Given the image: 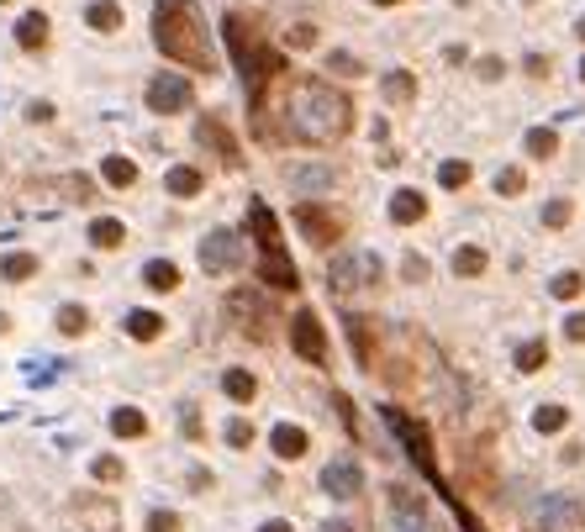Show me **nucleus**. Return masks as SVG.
Wrapping results in <instances>:
<instances>
[{"label": "nucleus", "instance_id": "0eeeda50", "mask_svg": "<svg viewBox=\"0 0 585 532\" xmlns=\"http://www.w3.org/2000/svg\"><path fill=\"white\" fill-rule=\"evenodd\" d=\"M243 258H248V248H243L237 233H227V227L206 233V242H201V269H206V274H233V269H243Z\"/></svg>", "mask_w": 585, "mask_h": 532}, {"label": "nucleus", "instance_id": "49530a36", "mask_svg": "<svg viewBox=\"0 0 585 532\" xmlns=\"http://www.w3.org/2000/svg\"><path fill=\"white\" fill-rule=\"evenodd\" d=\"M449 506H454V517H459V528H465V532H485V528H480V522H474V517H469V506H465V501H459V495H454Z\"/></svg>", "mask_w": 585, "mask_h": 532}, {"label": "nucleus", "instance_id": "4c0bfd02", "mask_svg": "<svg viewBox=\"0 0 585 532\" xmlns=\"http://www.w3.org/2000/svg\"><path fill=\"white\" fill-rule=\"evenodd\" d=\"M570 217H575V206H570V201H548V211H543V222H548V227H570Z\"/></svg>", "mask_w": 585, "mask_h": 532}, {"label": "nucleus", "instance_id": "1a4fd4ad", "mask_svg": "<svg viewBox=\"0 0 585 532\" xmlns=\"http://www.w3.org/2000/svg\"><path fill=\"white\" fill-rule=\"evenodd\" d=\"M295 227L306 233L311 248H333V242L343 237V222H338L327 206H317V201H301V206H295Z\"/></svg>", "mask_w": 585, "mask_h": 532}, {"label": "nucleus", "instance_id": "5fc2aeb1", "mask_svg": "<svg viewBox=\"0 0 585 532\" xmlns=\"http://www.w3.org/2000/svg\"><path fill=\"white\" fill-rule=\"evenodd\" d=\"M259 532H291V522H264Z\"/></svg>", "mask_w": 585, "mask_h": 532}, {"label": "nucleus", "instance_id": "4468645a", "mask_svg": "<svg viewBox=\"0 0 585 532\" xmlns=\"http://www.w3.org/2000/svg\"><path fill=\"white\" fill-rule=\"evenodd\" d=\"M195 137H201L206 148H217V153H222V164H233V169L243 164V153H237V137H233V132H227L217 117H201V121H195Z\"/></svg>", "mask_w": 585, "mask_h": 532}, {"label": "nucleus", "instance_id": "09e8293b", "mask_svg": "<svg viewBox=\"0 0 585 532\" xmlns=\"http://www.w3.org/2000/svg\"><path fill=\"white\" fill-rule=\"evenodd\" d=\"M474 69H480V79H501V74H507V63L501 59H480Z\"/></svg>", "mask_w": 585, "mask_h": 532}, {"label": "nucleus", "instance_id": "20e7f679", "mask_svg": "<svg viewBox=\"0 0 585 532\" xmlns=\"http://www.w3.org/2000/svg\"><path fill=\"white\" fill-rule=\"evenodd\" d=\"M385 422H391V432L407 443V454H411V464L427 474L433 485H438V495H449L454 501V490H449V479L438 474V464H433V438H427V427L422 422H411V412H401V406H385Z\"/></svg>", "mask_w": 585, "mask_h": 532}, {"label": "nucleus", "instance_id": "603ef678", "mask_svg": "<svg viewBox=\"0 0 585 532\" xmlns=\"http://www.w3.org/2000/svg\"><path fill=\"white\" fill-rule=\"evenodd\" d=\"M27 117H32V121H54V106H48V101H32V111H27Z\"/></svg>", "mask_w": 585, "mask_h": 532}, {"label": "nucleus", "instance_id": "bf43d9fd", "mask_svg": "<svg viewBox=\"0 0 585 532\" xmlns=\"http://www.w3.org/2000/svg\"><path fill=\"white\" fill-rule=\"evenodd\" d=\"M581 74H585V63H581Z\"/></svg>", "mask_w": 585, "mask_h": 532}, {"label": "nucleus", "instance_id": "9b49d317", "mask_svg": "<svg viewBox=\"0 0 585 532\" xmlns=\"http://www.w3.org/2000/svg\"><path fill=\"white\" fill-rule=\"evenodd\" d=\"M195 101V90H190V79L185 74H159L153 85H148V106L159 111V117H175Z\"/></svg>", "mask_w": 585, "mask_h": 532}, {"label": "nucleus", "instance_id": "f03ea898", "mask_svg": "<svg viewBox=\"0 0 585 532\" xmlns=\"http://www.w3.org/2000/svg\"><path fill=\"white\" fill-rule=\"evenodd\" d=\"M153 43L164 59L185 63L195 74H211L217 53H211V37H206V16L195 0H159L153 5Z\"/></svg>", "mask_w": 585, "mask_h": 532}, {"label": "nucleus", "instance_id": "79ce46f5", "mask_svg": "<svg viewBox=\"0 0 585 532\" xmlns=\"http://www.w3.org/2000/svg\"><path fill=\"white\" fill-rule=\"evenodd\" d=\"M327 69H333V74H364V63L353 59V53H333V59H327Z\"/></svg>", "mask_w": 585, "mask_h": 532}, {"label": "nucleus", "instance_id": "3c124183", "mask_svg": "<svg viewBox=\"0 0 585 532\" xmlns=\"http://www.w3.org/2000/svg\"><path fill=\"white\" fill-rule=\"evenodd\" d=\"M179 427H185V438H201V416H195V412L179 416Z\"/></svg>", "mask_w": 585, "mask_h": 532}, {"label": "nucleus", "instance_id": "6e6552de", "mask_svg": "<svg viewBox=\"0 0 585 532\" xmlns=\"http://www.w3.org/2000/svg\"><path fill=\"white\" fill-rule=\"evenodd\" d=\"M227 316H233L248 338H259V343H264V338H269V327H275L269 300L259 296V291H233V296H227Z\"/></svg>", "mask_w": 585, "mask_h": 532}, {"label": "nucleus", "instance_id": "4be33fe9", "mask_svg": "<svg viewBox=\"0 0 585 532\" xmlns=\"http://www.w3.org/2000/svg\"><path fill=\"white\" fill-rule=\"evenodd\" d=\"M143 285L164 296V291H175V285H179V269H175V264H169V258H153V264L143 269Z\"/></svg>", "mask_w": 585, "mask_h": 532}, {"label": "nucleus", "instance_id": "cd10ccee", "mask_svg": "<svg viewBox=\"0 0 585 532\" xmlns=\"http://www.w3.org/2000/svg\"><path fill=\"white\" fill-rule=\"evenodd\" d=\"M411 95H416V79H411L407 69H391V74H385V101L401 106V101H411Z\"/></svg>", "mask_w": 585, "mask_h": 532}, {"label": "nucleus", "instance_id": "2f4dec72", "mask_svg": "<svg viewBox=\"0 0 585 532\" xmlns=\"http://www.w3.org/2000/svg\"><path fill=\"white\" fill-rule=\"evenodd\" d=\"M543 364H548V343H543V338H532V343H523V348H517V369H523V374L543 369Z\"/></svg>", "mask_w": 585, "mask_h": 532}, {"label": "nucleus", "instance_id": "5701e85b", "mask_svg": "<svg viewBox=\"0 0 585 532\" xmlns=\"http://www.w3.org/2000/svg\"><path fill=\"white\" fill-rule=\"evenodd\" d=\"M90 242H95V248H121V242H127V227H121L117 217H95V222H90Z\"/></svg>", "mask_w": 585, "mask_h": 532}, {"label": "nucleus", "instance_id": "8fccbe9b", "mask_svg": "<svg viewBox=\"0 0 585 532\" xmlns=\"http://www.w3.org/2000/svg\"><path fill=\"white\" fill-rule=\"evenodd\" d=\"M338 412H343V427H349V432H358V416H353V401H349V396H338Z\"/></svg>", "mask_w": 585, "mask_h": 532}, {"label": "nucleus", "instance_id": "aec40b11", "mask_svg": "<svg viewBox=\"0 0 585 532\" xmlns=\"http://www.w3.org/2000/svg\"><path fill=\"white\" fill-rule=\"evenodd\" d=\"M222 390H227V396H233L237 406H248V401H253V396H259V380H253V374H248V369H227V374H222Z\"/></svg>", "mask_w": 585, "mask_h": 532}, {"label": "nucleus", "instance_id": "ea45409f", "mask_svg": "<svg viewBox=\"0 0 585 532\" xmlns=\"http://www.w3.org/2000/svg\"><path fill=\"white\" fill-rule=\"evenodd\" d=\"M523 184H527L523 169H501V175H496V190H501V195H523Z\"/></svg>", "mask_w": 585, "mask_h": 532}, {"label": "nucleus", "instance_id": "37998d69", "mask_svg": "<svg viewBox=\"0 0 585 532\" xmlns=\"http://www.w3.org/2000/svg\"><path fill=\"white\" fill-rule=\"evenodd\" d=\"M90 474H95V479H121V459L106 454V459H95V464H90Z\"/></svg>", "mask_w": 585, "mask_h": 532}, {"label": "nucleus", "instance_id": "c03bdc74", "mask_svg": "<svg viewBox=\"0 0 585 532\" xmlns=\"http://www.w3.org/2000/svg\"><path fill=\"white\" fill-rule=\"evenodd\" d=\"M285 43H291V48H311V43H317V27H311V21H301V27H291V37H285Z\"/></svg>", "mask_w": 585, "mask_h": 532}, {"label": "nucleus", "instance_id": "72a5a7b5", "mask_svg": "<svg viewBox=\"0 0 585 532\" xmlns=\"http://www.w3.org/2000/svg\"><path fill=\"white\" fill-rule=\"evenodd\" d=\"M0 274H5V280H32V274H37V258H32V253H11V258L0 264Z\"/></svg>", "mask_w": 585, "mask_h": 532}, {"label": "nucleus", "instance_id": "4d7b16f0", "mask_svg": "<svg viewBox=\"0 0 585 532\" xmlns=\"http://www.w3.org/2000/svg\"><path fill=\"white\" fill-rule=\"evenodd\" d=\"M575 32H581V43H585V16H581V27H575Z\"/></svg>", "mask_w": 585, "mask_h": 532}, {"label": "nucleus", "instance_id": "13d9d810", "mask_svg": "<svg viewBox=\"0 0 585 532\" xmlns=\"http://www.w3.org/2000/svg\"><path fill=\"white\" fill-rule=\"evenodd\" d=\"M375 5H401V0H375Z\"/></svg>", "mask_w": 585, "mask_h": 532}, {"label": "nucleus", "instance_id": "412c9836", "mask_svg": "<svg viewBox=\"0 0 585 532\" xmlns=\"http://www.w3.org/2000/svg\"><path fill=\"white\" fill-rule=\"evenodd\" d=\"M201 184H206V179H201V169H190V164H175V169L164 175V190H169V195H201Z\"/></svg>", "mask_w": 585, "mask_h": 532}, {"label": "nucleus", "instance_id": "ddd939ff", "mask_svg": "<svg viewBox=\"0 0 585 532\" xmlns=\"http://www.w3.org/2000/svg\"><path fill=\"white\" fill-rule=\"evenodd\" d=\"M248 233H253V242H259V258L285 253V242H280V222H275V211H269L264 201H248Z\"/></svg>", "mask_w": 585, "mask_h": 532}, {"label": "nucleus", "instance_id": "9d476101", "mask_svg": "<svg viewBox=\"0 0 585 532\" xmlns=\"http://www.w3.org/2000/svg\"><path fill=\"white\" fill-rule=\"evenodd\" d=\"M291 348L306 358V364H327V332H322L317 311H295V322H291Z\"/></svg>", "mask_w": 585, "mask_h": 532}, {"label": "nucleus", "instance_id": "58836bf2", "mask_svg": "<svg viewBox=\"0 0 585 532\" xmlns=\"http://www.w3.org/2000/svg\"><path fill=\"white\" fill-rule=\"evenodd\" d=\"M227 443H233V448H248V443H253V422L233 416V422H227Z\"/></svg>", "mask_w": 585, "mask_h": 532}, {"label": "nucleus", "instance_id": "f8f14e48", "mask_svg": "<svg viewBox=\"0 0 585 532\" xmlns=\"http://www.w3.org/2000/svg\"><path fill=\"white\" fill-rule=\"evenodd\" d=\"M322 490H327L333 501L364 495V470H358V459H333V464L322 470Z\"/></svg>", "mask_w": 585, "mask_h": 532}, {"label": "nucleus", "instance_id": "dca6fc26", "mask_svg": "<svg viewBox=\"0 0 585 532\" xmlns=\"http://www.w3.org/2000/svg\"><path fill=\"white\" fill-rule=\"evenodd\" d=\"M269 448H275V454L291 464V459H301V454L311 448V438H306V427H291V422H280V427L269 432Z\"/></svg>", "mask_w": 585, "mask_h": 532}, {"label": "nucleus", "instance_id": "f3484780", "mask_svg": "<svg viewBox=\"0 0 585 532\" xmlns=\"http://www.w3.org/2000/svg\"><path fill=\"white\" fill-rule=\"evenodd\" d=\"M79 522H85L90 532H117L121 528V517H117L111 501H79Z\"/></svg>", "mask_w": 585, "mask_h": 532}, {"label": "nucleus", "instance_id": "7c9ffc66", "mask_svg": "<svg viewBox=\"0 0 585 532\" xmlns=\"http://www.w3.org/2000/svg\"><path fill=\"white\" fill-rule=\"evenodd\" d=\"M101 175H106V184L127 190V184L137 179V164H132V159H106V164H101Z\"/></svg>", "mask_w": 585, "mask_h": 532}, {"label": "nucleus", "instance_id": "c9c22d12", "mask_svg": "<svg viewBox=\"0 0 585 532\" xmlns=\"http://www.w3.org/2000/svg\"><path fill=\"white\" fill-rule=\"evenodd\" d=\"M548 291H554L559 300H575V296L585 291V280L575 274V269H564V274H554V285H548Z\"/></svg>", "mask_w": 585, "mask_h": 532}, {"label": "nucleus", "instance_id": "b1692460", "mask_svg": "<svg viewBox=\"0 0 585 532\" xmlns=\"http://www.w3.org/2000/svg\"><path fill=\"white\" fill-rule=\"evenodd\" d=\"M111 432H117V438H143V432H148V416L137 412V406H117V412H111Z\"/></svg>", "mask_w": 585, "mask_h": 532}, {"label": "nucleus", "instance_id": "423d86ee", "mask_svg": "<svg viewBox=\"0 0 585 532\" xmlns=\"http://www.w3.org/2000/svg\"><path fill=\"white\" fill-rule=\"evenodd\" d=\"M585 528V506L575 495H543L527 512V532H581Z\"/></svg>", "mask_w": 585, "mask_h": 532}, {"label": "nucleus", "instance_id": "a19ab883", "mask_svg": "<svg viewBox=\"0 0 585 532\" xmlns=\"http://www.w3.org/2000/svg\"><path fill=\"white\" fill-rule=\"evenodd\" d=\"M401 274H407L411 285H427V274H433V269H427V258H416V253H411L407 264H401Z\"/></svg>", "mask_w": 585, "mask_h": 532}, {"label": "nucleus", "instance_id": "f257e3e1", "mask_svg": "<svg viewBox=\"0 0 585 532\" xmlns=\"http://www.w3.org/2000/svg\"><path fill=\"white\" fill-rule=\"evenodd\" d=\"M285 117H291V137L311 143V148H333L343 143L353 127V106L349 95L327 79H295L291 85V101H285Z\"/></svg>", "mask_w": 585, "mask_h": 532}, {"label": "nucleus", "instance_id": "a18cd8bd", "mask_svg": "<svg viewBox=\"0 0 585 532\" xmlns=\"http://www.w3.org/2000/svg\"><path fill=\"white\" fill-rule=\"evenodd\" d=\"M148 532H179V517L175 512H153V517H148Z\"/></svg>", "mask_w": 585, "mask_h": 532}, {"label": "nucleus", "instance_id": "2eb2a0df", "mask_svg": "<svg viewBox=\"0 0 585 532\" xmlns=\"http://www.w3.org/2000/svg\"><path fill=\"white\" fill-rule=\"evenodd\" d=\"M422 217H427V195H422V190H396V195H391V222H396V227H411V222H422Z\"/></svg>", "mask_w": 585, "mask_h": 532}, {"label": "nucleus", "instance_id": "393cba45", "mask_svg": "<svg viewBox=\"0 0 585 532\" xmlns=\"http://www.w3.org/2000/svg\"><path fill=\"white\" fill-rule=\"evenodd\" d=\"M127 332H132L137 343H153V338L164 332V316H159V311H132V316H127Z\"/></svg>", "mask_w": 585, "mask_h": 532}, {"label": "nucleus", "instance_id": "de8ad7c7", "mask_svg": "<svg viewBox=\"0 0 585 532\" xmlns=\"http://www.w3.org/2000/svg\"><path fill=\"white\" fill-rule=\"evenodd\" d=\"M564 338H570V343H585V311H575V316L564 322Z\"/></svg>", "mask_w": 585, "mask_h": 532}, {"label": "nucleus", "instance_id": "39448f33", "mask_svg": "<svg viewBox=\"0 0 585 532\" xmlns=\"http://www.w3.org/2000/svg\"><path fill=\"white\" fill-rule=\"evenodd\" d=\"M327 285H333L338 296H353V291H375V285H380V258H375V253H364V248H353V253H338V258L327 264Z\"/></svg>", "mask_w": 585, "mask_h": 532}, {"label": "nucleus", "instance_id": "f704fd0d", "mask_svg": "<svg viewBox=\"0 0 585 532\" xmlns=\"http://www.w3.org/2000/svg\"><path fill=\"white\" fill-rule=\"evenodd\" d=\"M564 422H570L564 406H538V412H532V427H538V432H559Z\"/></svg>", "mask_w": 585, "mask_h": 532}, {"label": "nucleus", "instance_id": "473e14b6", "mask_svg": "<svg viewBox=\"0 0 585 532\" xmlns=\"http://www.w3.org/2000/svg\"><path fill=\"white\" fill-rule=\"evenodd\" d=\"M527 153H532V159H554V153H559V137H554L548 127H532V132H527Z\"/></svg>", "mask_w": 585, "mask_h": 532}, {"label": "nucleus", "instance_id": "7ed1b4c3", "mask_svg": "<svg viewBox=\"0 0 585 532\" xmlns=\"http://www.w3.org/2000/svg\"><path fill=\"white\" fill-rule=\"evenodd\" d=\"M222 32H227V48H233L237 69H243V85H248V101H253V111H264V85L285 74V59H280V53H269V48L259 43L253 21H248V16H237V11L222 21Z\"/></svg>", "mask_w": 585, "mask_h": 532}, {"label": "nucleus", "instance_id": "c85d7f7f", "mask_svg": "<svg viewBox=\"0 0 585 532\" xmlns=\"http://www.w3.org/2000/svg\"><path fill=\"white\" fill-rule=\"evenodd\" d=\"M454 274L480 280V274H485V248H459V253H454Z\"/></svg>", "mask_w": 585, "mask_h": 532}, {"label": "nucleus", "instance_id": "6e6d98bb", "mask_svg": "<svg viewBox=\"0 0 585 532\" xmlns=\"http://www.w3.org/2000/svg\"><path fill=\"white\" fill-rule=\"evenodd\" d=\"M5 327H11V316H5V311H0V332H5Z\"/></svg>", "mask_w": 585, "mask_h": 532}, {"label": "nucleus", "instance_id": "6ab92c4d", "mask_svg": "<svg viewBox=\"0 0 585 532\" xmlns=\"http://www.w3.org/2000/svg\"><path fill=\"white\" fill-rule=\"evenodd\" d=\"M391 506H396V517H401V528H407V532L422 528V501L411 495L407 485H396V490H391Z\"/></svg>", "mask_w": 585, "mask_h": 532}, {"label": "nucleus", "instance_id": "c756f323", "mask_svg": "<svg viewBox=\"0 0 585 532\" xmlns=\"http://www.w3.org/2000/svg\"><path fill=\"white\" fill-rule=\"evenodd\" d=\"M85 327H90V311H85V306H59V332L63 338H79Z\"/></svg>", "mask_w": 585, "mask_h": 532}, {"label": "nucleus", "instance_id": "a211bd4d", "mask_svg": "<svg viewBox=\"0 0 585 532\" xmlns=\"http://www.w3.org/2000/svg\"><path fill=\"white\" fill-rule=\"evenodd\" d=\"M16 43H21V48H43V43H48V16H43V11H27V16L16 21Z\"/></svg>", "mask_w": 585, "mask_h": 532}, {"label": "nucleus", "instance_id": "bb28decb", "mask_svg": "<svg viewBox=\"0 0 585 532\" xmlns=\"http://www.w3.org/2000/svg\"><path fill=\"white\" fill-rule=\"evenodd\" d=\"M349 343H353V354H358V364L369 369V364H375V348H369V322H364V316H349Z\"/></svg>", "mask_w": 585, "mask_h": 532}, {"label": "nucleus", "instance_id": "a878e982", "mask_svg": "<svg viewBox=\"0 0 585 532\" xmlns=\"http://www.w3.org/2000/svg\"><path fill=\"white\" fill-rule=\"evenodd\" d=\"M85 21H90L95 32H117V27H121V5H117V0H95V5L85 11Z\"/></svg>", "mask_w": 585, "mask_h": 532}, {"label": "nucleus", "instance_id": "864d4df0", "mask_svg": "<svg viewBox=\"0 0 585 532\" xmlns=\"http://www.w3.org/2000/svg\"><path fill=\"white\" fill-rule=\"evenodd\" d=\"M322 532H358L353 522H322Z\"/></svg>", "mask_w": 585, "mask_h": 532}, {"label": "nucleus", "instance_id": "e433bc0d", "mask_svg": "<svg viewBox=\"0 0 585 532\" xmlns=\"http://www.w3.org/2000/svg\"><path fill=\"white\" fill-rule=\"evenodd\" d=\"M438 179H443L449 190H465V184H469V164H465V159H449V164L438 169Z\"/></svg>", "mask_w": 585, "mask_h": 532}]
</instances>
